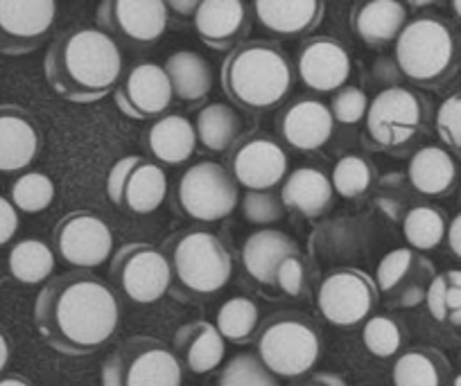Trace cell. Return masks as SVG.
Returning a JSON list of instances; mask_svg holds the SVG:
<instances>
[{"label":"cell","mask_w":461,"mask_h":386,"mask_svg":"<svg viewBox=\"0 0 461 386\" xmlns=\"http://www.w3.org/2000/svg\"><path fill=\"white\" fill-rule=\"evenodd\" d=\"M111 281L130 301L152 305L172 290V274L163 248L131 242L111 257Z\"/></svg>","instance_id":"cell-10"},{"label":"cell","mask_w":461,"mask_h":386,"mask_svg":"<svg viewBox=\"0 0 461 386\" xmlns=\"http://www.w3.org/2000/svg\"><path fill=\"white\" fill-rule=\"evenodd\" d=\"M290 158L285 148L267 136H251L230 149L226 170L247 193H267L285 181Z\"/></svg>","instance_id":"cell-17"},{"label":"cell","mask_w":461,"mask_h":386,"mask_svg":"<svg viewBox=\"0 0 461 386\" xmlns=\"http://www.w3.org/2000/svg\"><path fill=\"white\" fill-rule=\"evenodd\" d=\"M393 386H450L452 366L441 350L414 346L393 362Z\"/></svg>","instance_id":"cell-30"},{"label":"cell","mask_w":461,"mask_h":386,"mask_svg":"<svg viewBox=\"0 0 461 386\" xmlns=\"http://www.w3.org/2000/svg\"><path fill=\"white\" fill-rule=\"evenodd\" d=\"M321 355V330L301 312L274 314L256 332V357L278 380L308 375Z\"/></svg>","instance_id":"cell-6"},{"label":"cell","mask_w":461,"mask_h":386,"mask_svg":"<svg viewBox=\"0 0 461 386\" xmlns=\"http://www.w3.org/2000/svg\"><path fill=\"white\" fill-rule=\"evenodd\" d=\"M402 77L420 88H438L461 68V34L443 16H414L393 43Z\"/></svg>","instance_id":"cell-4"},{"label":"cell","mask_w":461,"mask_h":386,"mask_svg":"<svg viewBox=\"0 0 461 386\" xmlns=\"http://www.w3.org/2000/svg\"><path fill=\"white\" fill-rule=\"evenodd\" d=\"M10 274L23 285L46 283L55 272V248L41 239H21L7 257Z\"/></svg>","instance_id":"cell-33"},{"label":"cell","mask_w":461,"mask_h":386,"mask_svg":"<svg viewBox=\"0 0 461 386\" xmlns=\"http://www.w3.org/2000/svg\"><path fill=\"white\" fill-rule=\"evenodd\" d=\"M21 217L19 211L14 208V203L10 199L0 197V247H5L7 242H12L19 230Z\"/></svg>","instance_id":"cell-45"},{"label":"cell","mask_w":461,"mask_h":386,"mask_svg":"<svg viewBox=\"0 0 461 386\" xmlns=\"http://www.w3.org/2000/svg\"><path fill=\"white\" fill-rule=\"evenodd\" d=\"M447 248L456 260H461V212H456L450 221H447V233H446Z\"/></svg>","instance_id":"cell-46"},{"label":"cell","mask_w":461,"mask_h":386,"mask_svg":"<svg viewBox=\"0 0 461 386\" xmlns=\"http://www.w3.org/2000/svg\"><path fill=\"white\" fill-rule=\"evenodd\" d=\"M380 301L378 285L362 269H335L317 290V308L330 326L353 330L365 326Z\"/></svg>","instance_id":"cell-11"},{"label":"cell","mask_w":461,"mask_h":386,"mask_svg":"<svg viewBox=\"0 0 461 386\" xmlns=\"http://www.w3.org/2000/svg\"><path fill=\"white\" fill-rule=\"evenodd\" d=\"M294 253H299V247L290 235L283 233V230L260 229L245 239L240 257L245 272L256 283L274 290L278 267Z\"/></svg>","instance_id":"cell-24"},{"label":"cell","mask_w":461,"mask_h":386,"mask_svg":"<svg viewBox=\"0 0 461 386\" xmlns=\"http://www.w3.org/2000/svg\"><path fill=\"white\" fill-rule=\"evenodd\" d=\"M217 386H281L278 377H274L260 364L254 353H240L230 357L220 373Z\"/></svg>","instance_id":"cell-40"},{"label":"cell","mask_w":461,"mask_h":386,"mask_svg":"<svg viewBox=\"0 0 461 386\" xmlns=\"http://www.w3.org/2000/svg\"><path fill=\"white\" fill-rule=\"evenodd\" d=\"M242 212H245V220L251 221L256 226H269L274 221L283 220L285 215V206H283L281 197L267 190V193H247L240 199Z\"/></svg>","instance_id":"cell-42"},{"label":"cell","mask_w":461,"mask_h":386,"mask_svg":"<svg viewBox=\"0 0 461 386\" xmlns=\"http://www.w3.org/2000/svg\"><path fill=\"white\" fill-rule=\"evenodd\" d=\"M57 21L55 0H0V55L37 50Z\"/></svg>","instance_id":"cell-16"},{"label":"cell","mask_w":461,"mask_h":386,"mask_svg":"<svg viewBox=\"0 0 461 386\" xmlns=\"http://www.w3.org/2000/svg\"><path fill=\"white\" fill-rule=\"evenodd\" d=\"M175 355L181 366L193 375H206L221 366L226 357V341L208 321H190L175 335Z\"/></svg>","instance_id":"cell-27"},{"label":"cell","mask_w":461,"mask_h":386,"mask_svg":"<svg viewBox=\"0 0 461 386\" xmlns=\"http://www.w3.org/2000/svg\"><path fill=\"white\" fill-rule=\"evenodd\" d=\"M437 276V267L425 253L410 247L389 251L375 269V285L393 308H419L425 303L429 285Z\"/></svg>","instance_id":"cell-14"},{"label":"cell","mask_w":461,"mask_h":386,"mask_svg":"<svg viewBox=\"0 0 461 386\" xmlns=\"http://www.w3.org/2000/svg\"><path fill=\"white\" fill-rule=\"evenodd\" d=\"M43 73L52 91L75 104H93L118 88L125 75L121 43L100 28L61 32L43 59Z\"/></svg>","instance_id":"cell-2"},{"label":"cell","mask_w":461,"mask_h":386,"mask_svg":"<svg viewBox=\"0 0 461 386\" xmlns=\"http://www.w3.org/2000/svg\"><path fill=\"white\" fill-rule=\"evenodd\" d=\"M166 5L170 14H176L181 16V19L193 21L194 12H197L199 7V0H170V3H166Z\"/></svg>","instance_id":"cell-48"},{"label":"cell","mask_w":461,"mask_h":386,"mask_svg":"<svg viewBox=\"0 0 461 386\" xmlns=\"http://www.w3.org/2000/svg\"><path fill=\"white\" fill-rule=\"evenodd\" d=\"M106 197L131 215H152L167 197L166 170L136 154L118 158L106 175Z\"/></svg>","instance_id":"cell-12"},{"label":"cell","mask_w":461,"mask_h":386,"mask_svg":"<svg viewBox=\"0 0 461 386\" xmlns=\"http://www.w3.org/2000/svg\"><path fill=\"white\" fill-rule=\"evenodd\" d=\"M251 19V5L242 0H199L193 28L211 50L233 52L249 37Z\"/></svg>","instance_id":"cell-19"},{"label":"cell","mask_w":461,"mask_h":386,"mask_svg":"<svg viewBox=\"0 0 461 386\" xmlns=\"http://www.w3.org/2000/svg\"><path fill=\"white\" fill-rule=\"evenodd\" d=\"M57 188L52 179L43 172H25L12 184L10 202L19 212L37 215V212L48 211L55 202Z\"/></svg>","instance_id":"cell-38"},{"label":"cell","mask_w":461,"mask_h":386,"mask_svg":"<svg viewBox=\"0 0 461 386\" xmlns=\"http://www.w3.org/2000/svg\"><path fill=\"white\" fill-rule=\"evenodd\" d=\"M429 122V104L419 91L387 86L375 93L365 118V139L374 149L402 154Z\"/></svg>","instance_id":"cell-7"},{"label":"cell","mask_w":461,"mask_h":386,"mask_svg":"<svg viewBox=\"0 0 461 386\" xmlns=\"http://www.w3.org/2000/svg\"><path fill=\"white\" fill-rule=\"evenodd\" d=\"M296 386H346L344 377L337 373H314V375L301 380Z\"/></svg>","instance_id":"cell-47"},{"label":"cell","mask_w":461,"mask_h":386,"mask_svg":"<svg viewBox=\"0 0 461 386\" xmlns=\"http://www.w3.org/2000/svg\"><path fill=\"white\" fill-rule=\"evenodd\" d=\"M194 124L185 115L166 113L145 131V148L158 166H184L197 149Z\"/></svg>","instance_id":"cell-25"},{"label":"cell","mask_w":461,"mask_h":386,"mask_svg":"<svg viewBox=\"0 0 461 386\" xmlns=\"http://www.w3.org/2000/svg\"><path fill=\"white\" fill-rule=\"evenodd\" d=\"M215 328L224 341L236 346L249 344L260 328L258 305L249 296H230L217 310Z\"/></svg>","instance_id":"cell-35"},{"label":"cell","mask_w":461,"mask_h":386,"mask_svg":"<svg viewBox=\"0 0 461 386\" xmlns=\"http://www.w3.org/2000/svg\"><path fill=\"white\" fill-rule=\"evenodd\" d=\"M332 197H335V190H332L330 176H326L317 167H299L283 181L281 202L285 211H294L308 220L326 215L328 208L332 206Z\"/></svg>","instance_id":"cell-29"},{"label":"cell","mask_w":461,"mask_h":386,"mask_svg":"<svg viewBox=\"0 0 461 386\" xmlns=\"http://www.w3.org/2000/svg\"><path fill=\"white\" fill-rule=\"evenodd\" d=\"M115 106L131 120H157L175 102L170 77L158 64H139L122 75L113 91Z\"/></svg>","instance_id":"cell-18"},{"label":"cell","mask_w":461,"mask_h":386,"mask_svg":"<svg viewBox=\"0 0 461 386\" xmlns=\"http://www.w3.org/2000/svg\"><path fill=\"white\" fill-rule=\"evenodd\" d=\"M450 10L455 12V16H456V19L461 21V0H455V3H450Z\"/></svg>","instance_id":"cell-51"},{"label":"cell","mask_w":461,"mask_h":386,"mask_svg":"<svg viewBox=\"0 0 461 386\" xmlns=\"http://www.w3.org/2000/svg\"><path fill=\"white\" fill-rule=\"evenodd\" d=\"M434 127L447 149H455L461 154V93L446 97L441 106L437 109V118H434Z\"/></svg>","instance_id":"cell-43"},{"label":"cell","mask_w":461,"mask_h":386,"mask_svg":"<svg viewBox=\"0 0 461 386\" xmlns=\"http://www.w3.org/2000/svg\"><path fill=\"white\" fill-rule=\"evenodd\" d=\"M10 357H12L10 335L5 332V328L0 326V373L7 368V364H10Z\"/></svg>","instance_id":"cell-49"},{"label":"cell","mask_w":461,"mask_h":386,"mask_svg":"<svg viewBox=\"0 0 461 386\" xmlns=\"http://www.w3.org/2000/svg\"><path fill=\"white\" fill-rule=\"evenodd\" d=\"M163 68L170 77L175 97L185 104H199L212 91V66L199 52H172Z\"/></svg>","instance_id":"cell-32"},{"label":"cell","mask_w":461,"mask_h":386,"mask_svg":"<svg viewBox=\"0 0 461 386\" xmlns=\"http://www.w3.org/2000/svg\"><path fill=\"white\" fill-rule=\"evenodd\" d=\"M220 79L230 104L258 115L285 102L294 84V68L274 43L245 41L226 55Z\"/></svg>","instance_id":"cell-3"},{"label":"cell","mask_w":461,"mask_h":386,"mask_svg":"<svg viewBox=\"0 0 461 386\" xmlns=\"http://www.w3.org/2000/svg\"><path fill=\"white\" fill-rule=\"evenodd\" d=\"M410 23V12L398 0H369L353 7L351 28L371 48L396 43L402 28Z\"/></svg>","instance_id":"cell-28"},{"label":"cell","mask_w":461,"mask_h":386,"mask_svg":"<svg viewBox=\"0 0 461 386\" xmlns=\"http://www.w3.org/2000/svg\"><path fill=\"white\" fill-rule=\"evenodd\" d=\"M425 308L443 326H461V269H447L434 276L425 296Z\"/></svg>","instance_id":"cell-36"},{"label":"cell","mask_w":461,"mask_h":386,"mask_svg":"<svg viewBox=\"0 0 461 386\" xmlns=\"http://www.w3.org/2000/svg\"><path fill=\"white\" fill-rule=\"evenodd\" d=\"M362 344L374 357L389 359L405 344V330L398 319L389 314H375L362 328Z\"/></svg>","instance_id":"cell-39"},{"label":"cell","mask_w":461,"mask_h":386,"mask_svg":"<svg viewBox=\"0 0 461 386\" xmlns=\"http://www.w3.org/2000/svg\"><path fill=\"white\" fill-rule=\"evenodd\" d=\"M34 326L52 350L84 357L113 339L121 326V301L93 274H61L39 292Z\"/></svg>","instance_id":"cell-1"},{"label":"cell","mask_w":461,"mask_h":386,"mask_svg":"<svg viewBox=\"0 0 461 386\" xmlns=\"http://www.w3.org/2000/svg\"><path fill=\"white\" fill-rule=\"evenodd\" d=\"M0 386H32V382L23 375H5L0 377Z\"/></svg>","instance_id":"cell-50"},{"label":"cell","mask_w":461,"mask_h":386,"mask_svg":"<svg viewBox=\"0 0 461 386\" xmlns=\"http://www.w3.org/2000/svg\"><path fill=\"white\" fill-rule=\"evenodd\" d=\"M369 97L360 86H344L332 95L330 113L332 120L339 124H357L366 118L369 111Z\"/></svg>","instance_id":"cell-41"},{"label":"cell","mask_w":461,"mask_h":386,"mask_svg":"<svg viewBox=\"0 0 461 386\" xmlns=\"http://www.w3.org/2000/svg\"><path fill=\"white\" fill-rule=\"evenodd\" d=\"M274 290L283 292V294L292 296V299L305 294V290H308V263H305L303 253H294L278 267Z\"/></svg>","instance_id":"cell-44"},{"label":"cell","mask_w":461,"mask_h":386,"mask_svg":"<svg viewBox=\"0 0 461 386\" xmlns=\"http://www.w3.org/2000/svg\"><path fill=\"white\" fill-rule=\"evenodd\" d=\"M296 73L308 91L332 93L346 86L351 75V57L337 39L312 37L301 46L296 57Z\"/></svg>","instance_id":"cell-20"},{"label":"cell","mask_w":461,"mask_h":386,"mask_svg":"<svg viewBox=\"0 0 461 386\" xmlns=\"http://www.w3.org/2000/svg\"><path fill=\"white\" fill-rule=\"evenodd\" d=\"M172 203L185 220L212 224L236 211L240 203V185L221 163H194L176 181Z\"/></svg>","instance_id":"cell-9"},{"label":"cell","mask_w":461,"mask_h":386,"mask_svg":"<svg viewBox=\"0 0 461 386\" xmlns=\"http://www.w3.org/2000/svg\"><path fill=\"white\" fill-rule=\"evenodd\" d=\"M251 16L265 32L278 39L308 37L321 25L326 3L321 0H256Z\"/></svg>","instance_id":"cell-22"},{"label":"cell","mask_w":461,"mask_h":386,"mask_svg":"<svg viewBox=\"0 0 461 386\" xmlns=\"http://www.w3.org/2000/svg\"><path fill=\"white\" fill-rule=\"evenodd\" d=\"M52 248L77 272L102 267L113 257V233L100 215L75 211L61 217L52 230Z\"/></svg>","instance_id":"cell-13"},{"label":"cell","mask_w":461,"mask_h":386,"mask_svg":"<svg viewBox=\"0 0 461 386\" xmlns=\"http://www.w3.org/2000/svg\"><path fill=\"white\" fill-rule=\"evenodd\" d=\"M332 131H335V120H332L330 106L314 97L292 102L278 118L281 140L296 152H317L323 145H328Z\"/></svg>","instance_id":"cell-21"},{"label":"cell","mask_w":461,"mask_h":386,"mask_svg":"<svg viewBox=\"0 0 461 386\" xmlns=\"http://www.w3.org/2000/svg\"><path fill=\"white\" fill-rule=\"evenodd\" d=\"M172 274V287L181 299H206L229 285L233 256L208 230H179L163 244Z\"/></svg>","instance_id":"cell-5"},{"label":"cell","mask_w":461,"mask_h":386,"mask_svg":"<svg viewBox=\"0 0 461 386\" xmlns=\"http://www.w3.org/2000/svg\"><path fill=\"white\" fill-rule=\"evenodd\" d=\"M459 181L455 157L441 145H425L407 163V184L423 197H446Z\"/></svg>","instance_id":"cell-26"},{"label":"cell","mask_w":461,"mask_h":386,"mask_svg":"<svg viewBox=\"0 0 461 386\" xmlns=\"http://www.w3.org/2000/svg\"><path fill=\"white\" fill-rule=\"evenodd\" d=\"M193 124L194 134H197V143L202 145L206 152H230V149L240 143L242 118L233 104H226V102H211V104L199 109Z\"/></svg>","instance_id":"cell-31"},{"label":"cell","mask_w":461,"mask_h":386,"mask_svg":"<svg viewBox=\"0 0 461 386\" xmlns=\"http://www.w3.org/2000/svg\"><path fill=\"white\" fill-rule=\"evenodd\" d=\"M447 233V217L441 208L428 206H411L410 211L402 215V235H405L407 244L414 251L425 253L432 248L441 247Z\"/></svg>","instance_id":"cell-34"},{"label":"cell","mask_w":461,"mask_h":386,"mask_svg":"<svg viewBox=\"0 0 461 386\" xmlns=\"http://www.w3.org/2000/svg\"><path fill=\"white\" fill-rule=\"evenodd\" d=\"M100 380L102 386H184V366L161 339L136 335L102 362Z\"/></svg>","instance_id":"cell-8"},{"label":"cell","mask_w":461,"mask_h":386,"mask_svg":"<svg viewBox=\"0 0 461 386\" xmlns=\"http://www.w3.org/2000/svg\"><path fill=\"white\" fill-rule=\"evenodd\" d=\"M375 167L369 158L348 154L335 163L330 184L341 199H362L375 184Z\"/></svg>","instance_id":"cell-37"},{"label":"cell","mask_w":461,"mask_h":386,"mask_svg":"<svg viewBox=\"0 0 461 386\" xmlns=\"http://www.w3.org/2000/svg\"><path fill=\"white\" fill-rule=\"evenodd\" d=\"M95 21L115 41L152 46L166 34L170 12L163 0H104L97 5Z\"/></svg>","instance_id":"cell-15"},{"label":"cell","mask_w":461,"mask_h":386,"mask_svg":"<svg viewBox=\"0 0 461 386\" xmlns=\"http://www.w3.org/2000/svg\"><path fill=\"white\" fill-rule=\"evenodd\" d=\"M41 152L39 124L23 106L0 104V172H21Z\"/></svg>","instance_id":"cell-23"}]
</instances>
